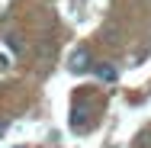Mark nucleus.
Here are the masks:
<instances>
[{
  "label": "nucleus",
  "mask_w": 151,
  "mask_h": 148,
  "mask_svg": "<svg viewBox=\"0 0 151 148\" xmlns=\"http://www.w3.org/2000/svg\"><path fill=\"white\" fill-rule=\"evenodd\" d=\"M90 68V52L84 48V45H77L71 55H68V71H74V74H84Z\"/></svg>",
  "instance_id": "f257e3e1"
},
{
  "label": "nucleus",
  "mask_w": 151,
  "mask_h": 148,
  "mask_svg": "<svg viewBox=\"0 0 151 148\" xmlns=\"http://www.w3.org/2000/svg\"><path fill=\"white\" fill-rule=\"evenodd\" d=\"M71 119H74V129H84V119H87V106H84L81 100H74V113H71Z\"/></svg>",
  "instance_id": "f03ea898"
},
{
  "label": "nucleus",
  "mask_w": 151,
  "mask_h": 148,
  "mask_svg": "<svg viewBox=\"0 0 151 148\" xmlns=\"http://www.w3.org/2000/svg\"><path fill=\"white\" fill-rule=\"evenodd\" d=\"M6 45H10L16 55H23V52H26V42H23V35H19V32H10V35H6Z\"/></svg>",
  "instance_id": "7ed1b4c3"
},
{
  "label": "nucleus",
  "mask_w": 151,
  "mask_h": 148,
  "mask_svg": "<svg viewBox=\"0 0 151 148\" xmlns=\"http://www.w3.org/2000/svg\"><path fill=\"white\" fill-rule=\"evenodd\" d=\"M96 74H100V81H116V68L113 64H100Z\"/></svg>",
  "instance_id": "20e7f679"
},
{
  "label": "nucleus",
  "mask_w": 151,
  "mask_h": 148,
  "mask_svg": "<svg viewBox=\"0 0 151 148\" xmlns=\"http://www.w3.org/2000/svg\"><path fill=\"white\" fill-rule=\"evenodd\" d=\"M3 132H6V122H3V119H0V135H3Z\"/></svg>",
  "instance_id": "39448f33"
}]
</instances>
